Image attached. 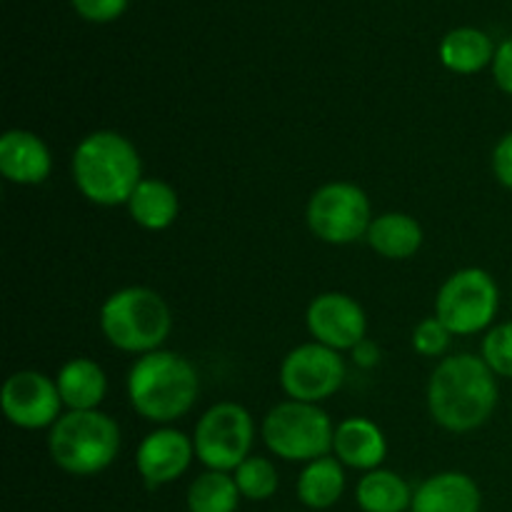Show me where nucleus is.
<instances>
[{
  "mask_svg": "<svg viewBox=\"0 0 512 512\" xmlns=\"http://www.w3.org/2000/svg\"><path fill=\"white\" fill-rule=\"evenodd\" d=\"M498 375L480 355L458 353L440 360L428 383V410L448 433H473L498 408Z\"/></svg>",
  "mask_w": 512,
  "mask_h": 512,
  "instance_id": "1",
  "label": "nucleus"
},
{
  "mask_svg": "<svg viewBox=\"0 0 512 512\" xmlns=\"http://www.w3.org/2000/svg\"><path fill=\"white\" fill-rule=\"evenodd\" d=\"M70 170L80 195L100 208L128 205L130 195L143 180L138 148L115 130H95L85 135L75 148Z\"/></svg>",
  "mask_w": 512,
  "mask_h": 512,
  "instance_id": "2",
  "label": "nucleus"
},
{
  "mask_svg": "<svg viewBox=\"0 0 512 512\" xmlns=\"http://www.w3.org/2000/svg\"><path fill=\"white\" fill-rule=\"evenodd\" d=\"M200 393L195 365L173 350L140 355L128 373V400L140 418L170 425L190 413Z\"/></svg>",
  "mask_w": 512,
  "mask_h": 512,
  "instance_id": "3",
  "label": "nucleus"
},
{
  "mask_svg": "<svg viewBox=\"0 0 512 512\" xmlns=\"http://www.w3.org/2000/svg\"><path fill=\"white\" fill-rule=\"evenodd\" d=\"M100 330L113 348L148 355L163 348L173 330L168 303L143 285L120 288L100 308Z\"/></svg>",
  "mask_w": 512,
  "mask_h": 512,
  "instance_id": "4",
  "label": "nucleus"
},
{
  "mask_svg": "<svg viewBox=\"0 0 512 512\" xmlns=\"http://www.w3.org/2000/svg\"><path fill=\"white\" fill-rule=\"evenodd\" d=\"M48 450L63 473L90 478L115 463L120 453V428L100 410H70L50 428Z\"/></svg>",
  "mask_w": 512,
  "mask_h": 512,
  "instance_id": "5",
  "label": "nucleus"
},
{
  "mask_svg": "<svg viewBox=\"0 0 512 512\" xmlns=\"http://www.w3.org/2000/svg\"><path fill=\"white\" fill-rule=\"evenodd\" d=\"M333 420L320 405L285 400L263 420L265 448L288 463H313L333 453Z\"/></svg>",
  "mask_w": 512,
  "mask_h": 512,
  "instance_id": "6",
  "label": "nucleus"
},
{
  "mask_svg": "<svg viewBox=\"0 0 512 512\" xmlns=\"http://www.w3.org/2000/svg\"><path fill=\"white\" fill-rule=\"evenodd\" d=\"M500 288L483 268H463L450 275L435 298V318L453 335H478L495 323Z\"/></svg>",
  "mask_w": 512,
  "mask_h": 512,
  "instance_id": "7",
  "label": "nucleus"
},
{
  "mask_svg": "<svg viewBox=\"0 0 512 512\" xmlns=\"http://www.w3.org/2000/svg\"><path fill=\"white\" fill-rule=\"evenodd\" d=\"M305 218L310 233L318 240L330 245H350L368 235L373 210H370L368 193L360 185L338 180V183L320 185L310 195Z\"/></svg>",
  "mask_w": 512,
  "mask_h": 512,
  "instance_id": "8",
  "label": "nucleus"
},
{
  "mask_svg": "<svg viewBox=\"0 0 512 512\" xmlns=\"http://www.w3.org/2000/svg\"><path fill=\"white\" fill-rule=\"evenodd\" d=\"M253 440V415L238 403H218L205 410L195 425V458L208 470L235 473V468L250 458Z\"/></svg>",
  "mask_w": 512,
  "mask_h": 512,
  "instance_id": "9",
  "label": "nucleus"
},
{
  "mask_svg": "<svg viewBox=\"0 0 512 512\" xmlns=\"http://www.w3.org/2000/svg\"><path fill=\"white\" fill-rule=\"evenodd\" d=\"M345 383V363L338 350L320 343H303L280 363V385L298 403L320 405L333 398Z\"/></svg>",
  "mask_w": 512,
  "mask_h": 512,
  "instance_id": "10",
  "label": "nucleus"
},
{
  "mask_svg": "<svg viewBox=\"0 0 512 512\" xmlns=\"http://www.w3.org/2000/svg\"><path fill=\"white\" fill-rule=\"evenodd\" d=\"M0 403L5 418L20 430L53 428L63 408L58 383L38 370H20L10 375L3 385Z\"/></svg>",
  "mask_w": 512,
  "mask_h": 512,
  "instance_id": "11",
  "label": "nucleus"
},
{
  "mask_svg": "<svg viewBox=\"0 0 512 512\" xmlns=\"http://www.w3.org/2000/svg\"><path fill=\"white\" fill-rule=\"evenodd\" d=\"M305 323L315 343L338 350V353L363 345L365 333H368L363 305L345 293L315 295L305 313Z\"/></svg>",
  "mask_w": 512,
  "mask_h": 512,
  "instance_id": "12",
  "label": "nucleus"
},
{
  "mask_svg": "<svg viewBox=\"0 0 512 512\" xmlns=\"http://www.w3.org/2000/svg\"><path fill=\"white\" fill-rule=\"evenodd\" d=\"M195 458L193 438L175 428H158L138 445L135 465L150 488L175 483Z\"/></svg>",
  "mask_w": 512,
  "mask_h": 512,
  "instance_id": "13",
  "label": "nucleus"
},
{
  "mask_svg": "<svg viewBox=\"0 0 512 512\" xmlns=\"http://www.w3.org/2000/svg\"><path fill=\"white\" fill-rule=\"evenodd\" d=\"M0 173L15 185H40L53 173V155L33 130L13 128L0 138Z\"/></svg>",
  "mask_w": 512,
  "mask_h": 512,
  "instance_id": "14",
  "label": "nucleus"
},
{
  "mask_svg": "<svg viewBox=\"0 0 512 512\" xmlns=\"http://www.w3.org/2000/svg\"><path fill=\"white\" fill-rule=\"evenodd\" d=\"M333 453L345 468L353 470H378L388 455V440L378 423L370 418H345L335 425Z\"/></svg>",
  "mask_w": 512,
  "mask_h": 512,
  "instance_id": "15",
  "label": "nucleus"
},
{
  "mask_svg": "<svg viewBox=\"0 0 512 512\" xmlns=\"http://www.w3.org/2000/svg\"><path fill=\"white\" fill-rule=\"evenodd\" d=\"M483 495L470 475L448 470L425 480L413 493L410 512H480Z\"/></svg>",
  "mask_w": 512,
  "mask_h": 512,
  "instance_id": "16",
  "label": "nucleus"
},
{
  "mask_svg": "<svg viewBox=\"0 0 512 512\" xmlns=\"http://www.w3.org/2000/svg\"><path fill=\"white\" fill-rule=\"evenodd\" d=\"M60 398L68 410H98L108 393L105 370L90 358H73L55 375Z\"/></svg>",
  "mask_w": 512,
  "mask_h": 512,
  "instance_id": "17",
  "label": "nucleus"
},
{
  "mask_svg": "<svg viewBox=\"0 0 512 512\" xmlns=\"http://www.w3.org/2000/svg\"><path fill=\"white\" fill-rule=\"evenodd\" d=\"M365 240L388 260H408L423 248V225L408 213H383L373 218Z\"/></svg>",
  "mask_w": 512,
  "mask_h": 512,
  "instance_id": "18",
  "label": "nucleus"
},
{
  "mask_svg": "<svg viewBox=\"0 0 512 512\" xmlns=\"http://www.w3.org/2000/svg\"><path fill=\"white\" fill-rule=\"evenodd\" d=\"M128 213L150 233L168 230L180 215V198L173 185L158 178H143L128 200Z\"/></svg>",
  "mask_w": 512,
  "mask_h": 512,
  "instance_id": "19",
  "label": "nucleus"
},
{
  "mask_svg": "<svg viewBox=\"0 0 512 512\" xmlns=\"http://www.w3.org/2000/svg\"><path fill=\"white\" fill-rule=\"evenodd\" d=\"M495 45L488 33L478 28H455L440 43V63L460 75L480 73L493 65Z\"/></svg>",
  "mask_w": 512,
  "mask_h": 512,
  "instance_id": "20",
  "label": "nucleus"
},
{
  "mask_svg": "<svg viewBox=\"0 0 512 512\" xmlns=\"http://www.w3.org/2000/svg\"><path fill=\"white\" fill-rule=\"evenodd\" d=\"M345 493V470L338 458L313 460L303 468L298 478V498L310 510H328L343 498Z\"/></svg>",
  "mask_w": 512,
  "mask_h": 512,
  "instance_id": "21",
  "label": "nucleus"
},
{
  "mask_svg": "<svg viewBox=\"0 0 512 512\" xmlns=\"http://www.w3.org/2000/svg\"><path fill=\"white\" fill-rule=\"evenodd\" d=\"M355 500L363 512H405L413 505V493L398 473L378 468L360 478Z\"/></svg>",
  "mask_w": 512,
  "mask_h": 512,
  "instance_id": "22",
  "label": "nucleus"
},
{
  "mask_svg": "<svg viewBox=\"0 0 512 512\" xmlns=\"http://www.w3.org/2000/svg\"><path fill=\"white\" fill-rule=\"evenodd\" d=\"M240 490L230 473L208 470L198 475L188 488L190 512H235L240 505Z\"/></svg>",
  "mask_w": 512,
  "mask_h": 512,
  "instance_id": "23",
  "label": "nucleus"
},
{
  "mask_svg": "<svg viewBox=\"0 0 512 512\" xmlns=\"http://www.w3.org/2000/svg\"><path fill=\"white\" fill-rule=\"evenodd\" d=\"M235 485H238L240 495L245 500H270L280 488V475L278 468L270 463L268 458H260V455H250L245 463H240L233 473Z\"/></svg>",
  "mask_w": 512,
  "mask_h": 512,
  "instance_id": "24",
  "label": "nucleus"
},
{
  "mask_svg": "<svg viewBox=\"0 0 512 512\" xmlns=\"http://www.w3.org/2000/svg\"><path fill=\"white\" fill-rule=\"evenodd\" d=\"M480 358L488 363V368L498 378L512 380V320L488 330V335L483 338V353H480Z\"/></svg>",
  "mask_w": 512,
  "mask_h": 512,
  "instance_id": "25",
  "label": "nucleus"
},
{
  "mask_svg": "<svg viewBox=\"0 0 512 512\" xmlns=\"http://www.w3.org/2000/svg\"><path fill=\"white\" fill-rule=\"evenodd\" d=\"M450 338H453V333L433 315V318H425L415 325L413 350L425 358H438L450 348Z\"/></svg>",
  "mask_w": 512,
  "mask_h": 512,
  "instance_id": "26",
  "label": "nucleus"
},
{
  "mask_svg": "<svg viewBox=\"0 0 512 512\" xmlns=\"http://www.w3.org/2000/svg\"><path fill=\"white\" fill-rule=\"evenodd\" d=\"M73 8L90 23H110L125 13L128 0H73Z\"/></svg>",
  "mask_w": 512,
  "mask_h": 512,
  "instance_id": "27",
  "label": "nucleus"
},
{
  "mask_svg": "<svg viewBox=\"0 0 512 512\" xmlns=\"http://www.w3.org/2000/svg\"><path fill=\"white\" fill-rule=\"evenodd\" d=\"M493 175L503 188L512 190V130L498 140L493 150Z\"/></svg>",
  "mask_w": 512,
  "mask_h": 512,
  "instance_id": "28",
  "label": "nucleus"
},
{
  "mask_svg": "<svg viewBox=\"0 0 512 512\" xmlns=\"http://www.w3.org/2000/svg\"><path fill=\"white\" fill-rule=\"evenodd\" d=\"M493 78L498 83V88L512 98V38L500 43V48L495 50Z\"/></svg>",
  "mask_w": 512,
  "mask_h": 512,
  "instance_id": "29",
  "label": "nucleus"
}]
</instances>
